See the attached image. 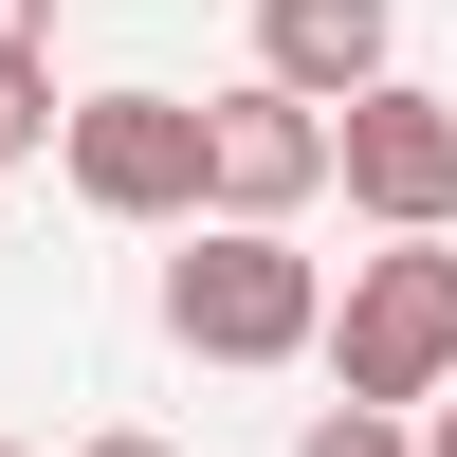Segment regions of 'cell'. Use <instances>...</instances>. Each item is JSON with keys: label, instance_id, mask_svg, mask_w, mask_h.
Segmentation results:
<instances>
[{"label": "cell", "instance_id": "7a4b0ae2", "mask_svg": "<svg viewBox=\"0 0 457 457\" xmlns=\"http://www.w3.org/2000/svg\"><path fill=\"white\" fill-rule=\"evenodd\" d=\"M312 348H329V385H348L366 421H403V403H439V385H457V256H439V238L366 256V275H348V312H329Z\"/></svg>", "mask_w": 457, "mask_h": 457}, {"label": "cell", "instance_id": "ba28073f", "mask_svg": "<svg viewBox=\"0 0 457 457\" xmlns=\"http://www.w3.org/2000/svg\"><path fill=\"white\" fill-rule=\"evenodd\" d=\"M19 146H55V73H0V165Z\"/></svg>", "mask_w": 457, "mask_h": 457}, {"label": "cell", "instance_id": "8fae6325", "mask_svg": "<svg viewBox=\"0 0 457 457\" xmlns=\"http://www.w3.org/2000/svg\"><path fill=\"white\" fill-rule=\"evenodd\" d=\"M92 457H165V439H92Z\"/></svg>", "mask_w": 457, "mask_h": 457}, {"label": "cell", "instance_id": "5b68a950", "mask_svg": "<svg viewBox=\"0 0 457 457\" xmlns=\"http://www.w3.org/2000/svg\"><path fill=\"white\" fill-rule=\"evenodd\" d=\"M312 183H329V110H293V92H256V73H238V92L202 110V202L256 220V238H293Z\"/></svg>", "mask_w": 457, "mask_h": 457}, {"label": "cell", "instance_id": "277c9868", "mask_svg": "<svg viewBox=\"0 0 457 457\" xmlns=\"http://www.w3.org/2000/svg\"><path fill=\"white\" fill-rule=\"evenodd\" d=\"M329 183H348L366 220H385V238H457V110L439 92H348L329 110Z\"/></svg>", "mask_w": 457, "mask_h": 457}, {"label": "cell", "instance_id": "7c38bea8", "mask_svg": "<svg viewBox=\"0 0 457 457\" xmlns=\"http://www.w3.org/2000/svg\"><path fill=\"white\" fill-rule=\"evenodd\" d=\"M0 457H19V439H0Z\"/></svg>", "mask_w": 457, "mask_h": 457}, {"label": "cell", "instance_id": "9c48e42d", "mask_svg": "<svg viewBox=\"0 0 457 457\" xmlns=\"http://www.w3.org/2000/svg\"><path fill=\"white\" fill-rule=\"evenodd\" d=\"M0 73H55V0H0Z\"/></svg>", "mask_w": 457, "mask_h": 457}, {"label": "cell", "instance_id": "3957f363", "mask_svg": "<svg viewBox=\"0 0 457 457\" xmlns=\"http://www.w3.org/2000/svg\"><path fill=\"white\" fill-rule=\"evenodd\" d=\"M55 165H73L92 220H202V110L183 92H92V110H55Z\"/></svg>", "mask_w": 457, "mask_h": 457}, {"label": "cell", "instance_id": "30bf717a", "mask_svg": "<svg viewBox=\"0 0 457 457\" xmlns=\"http://www.w3.org/2000/svg\"><path fill=\"white\" fill-rule=\"evenodd\" d=\"M421 457H457V403H439V421H421Z\"/></svg>", "mask_w": 457, "mask_h": 457}, {"label": "cell", "instance_id": "6da1fadb", "mask_svg": "<svg viewBox=\"0 0 457 457\" xmlns=\"http://www.w3.org/2000/svg\"><path fill=\"white\" fill-rule=\"evenodd\" d=\"M165 329H183L202 366H293V348L329 329V275H312L293 238H256V220H202V238L165 256Z\"/></svg>", "mask_w": 457, "mask_h": 457}, {"label": "cell", "instance_id": "8992f818", "mask_svg": "<svg viewBox=\"0 0 457 457\" xmlns=\"http://www.w3.org/2000/svg\"><path fill=\"white\" fill-rule=\"evenodd\" d=\"M385 37H403V0H256V92L348 110V92H385Z\"/></svg>", "mask_w": 457, "mask_h": 457}, {"label": "cell", "instance_id": "52a82bcc", "mask_svg": "<svg viewBox=\"0 0 457 457\" xmlns=\"http://www.w3.org/2000/svg\"><path fill=\"white\" fill-rule=\"evenodd\" d=\"M293 457H421V439H403V421H366V403H329V421L293 439Z\"/></svg>", "mask_w": 457, "mask_h": 457}]
</instances>
